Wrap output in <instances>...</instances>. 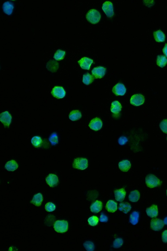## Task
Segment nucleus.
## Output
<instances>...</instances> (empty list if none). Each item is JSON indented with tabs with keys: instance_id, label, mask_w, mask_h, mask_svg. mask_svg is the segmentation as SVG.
Returning <instances> with one entry per match:
<instances>
[{
	"instance_id": "26",
	"label": "nucleus",
	"mask_w": 167,
	"mask_h": 251,
	"mask_svg": "<svg viewBox=\"0 0 167 251\" xmlns=\"http://www.w3.org/2000/svg\"><path fill=\"white\" fill-rule=\"evenodd\" d=\"M154 38L156 42H163L165 40V34L160 30L153 33Z\"/></svg>"
},
{
	"instance_id": "9",
	"label": "nucleus",
	"mask_w": 167,
	"mask_h": 251,
	"mask_svg": "<svg viewBox=\"0 0 167 251\" xmlns=\"http://www.w3.org/2000/svg\"><path fill=\"white\" fill-rule=\"evenodd\" d=\"M145 99L142 95L135 94L131 97L130 99V103L135 106H139L143 104L145 102Z\"/></svg>"
},
{
	"instance_id": "8",
	"label": "nucleus",
	"mask_w": 167,
	"mask_h": 251,
	"mask_svg": "<svg viewBox=\"0 0 167 251\" xmlns=\"http://www.w3.org/2000/svg\"><path fill=\"white\" fill-rule=\"evenodd\" d=\"M51 94L54 97L57 99H62L66 95V92L63 87L55 86L52 89Z\"/></svg>"
},
{
	"instance_id": "20",
	"label": "nucleus",
	"mask_w": 167,
	"mask_h": 251,
	"mask_svg": "<svg viewBox=\"0 0 167 251\" xmlns=\"http://www.w3.org/2000/svg\"><path fill=\"white\" fill-rule=\"evenodd\" d=\"M118 167L120 170L124 172H127L131 167V164L128 160H124L118 163Z\"/></svg>"
},
{
	"instance_id": "40",
	"label": "nucleus",
	"mask_w": 167,
	"mask_h": 251,
	"mask_svg": "<svg viewBox=\"0 0 167 251\" xmlns=\"http://www.w3.org/2000/svg\"><path fill=\"white\" fill-rule=\"evenodd\" d=\"M99 221L102 222H107L108 221V218L107 216L102 213L99 219Z\"/></svg>"
},
{
	"instance_id": "36",
	"label": "nucleus",
	"mask_w": 167,
	"mask_h": 251,
	"mask_svg": "<svg viewBox=\"0 0 167 251\" xmlns=\"http://www.w3.org/2000/svg\"><path fill=\"white\" fill-rule=\"evenodd\" d=\"M123 243V240L121 238H118L114 240L113 243V247L118 249L122 247Z\"/></svg>"
},
{
	"instance_id": "4",
	"label": "nucleus",
	"mask_w": 167,
	"mask_h": 251,
	"mask_svg": "<svg viewBox=\"0 0 167 251\" xmlns=\"http://www.w3.org/2000/svg\"><path fill=\"white\" fill-rule=\"evenodd\" d=\"M68 224L67 221H57L54 225V228L56 232L62 233L68 231Z\"/></svg>"
},
{
	"instance_id": "5",
	"label": "nucleus",
	"mask_w": 167,
	"mask_h": 251,
	"mask_svg": "<svg viewBox=\"0 0 167 251\" xmlns=\"http://www.w3.org/2000/svg\"><path fill=\"white\" fill-rule=\"evenodd\" d=\"M102 9L107 17L111 18L114 15V9L112 3L110 1H106L103 4Z\"/></svg>"
},
{
	"instance_id": "35",
	"label": "nucleus",
	"mask_w": 167,
	"mask_h": 251,
	"mask_svg": "<svg viewBox=\"0 0 167 251\" xmlns=\"http://www.w3.org/2000/svg\"><path fill=\"white\" fill-rule=\"evenodd\" d=\"M99 221V218L97 217L93 216L88 218V222L91 226H95L97 225Z\"/></svg>"
},
{
	"instance_id": "18",
	"label": "nucleus",
	"mask_w": 167,
	"mask_h": 251,
	"mask_svg": "<svg viewBox=\"0 0 167 251\" xmlns=\"http://www.w3.org/2000/svg\"><path fill=\"white\" fill-rule=\"evenodd\" d=\"M146 212L148 216L151 218H155L158 216V212L157 206L153 205L146 209Z\"/></svg>"
},
{
	"instance_id": "25",
	"label": "nucleus",
	"mask_w": 167,
	"mask_h": 251,
	"mask_svg": "<svg viewBox=\"0 0 167 251\" xmlns=\"http://www.w3.org/2000/svg\"><path fill=\"white\" fill-rule=\"evenodd\" d=\"M82 117L81 112L79 110H74L70 112L69 119L72 121H76L80 119Z\"/></svg>"
},
{
	"instance_id": "29",
	"label": "nucleus",
	"mask_w": 167,
	"mask_h": 251,
	"mask_svg": "<svg viewBox=\"0 0 167 251\" xmlns=\"http://www.w3.org/2000/svg\"><path fill=\"white\" fill-rule=\"evenodd\" d=\"M167 64V59L164 55H158L157 64L161 68H163Z\"/></svg>"
},
{
	"instance_id": "22",
	"label": "nucleus",
	"mask_w": 167,
	"mask_h": 251,
	"mask_svg": "<svg viewBox=\"0 0 167 251\" xmlns=\"http://www.w3.org/2000/svg\"><path fill=\"white\" fill-rule=\"evenodd\" d=\"M5 167L8 171H14L18 168V165L16 161L12 160L8 162L5 164Z\"/></svg>"
},
{
	"instance_id": "15",
	"label": "nucleus",
	"mask_w": 167,
	"mask_h": 251,
	"mask_svg": "<svg viewBox=\"0 0 167 251\" xmlns=\"http://www.w3.org/2000/svg\"><path fill=\"white\" fill-rule=\"evenodd\" d=\"M122 108V105L118 101H115L112 102L111 110L114 116L117 117L118 116Z\"/></svg>"
},
{
	"instance_id": "38",
	"label": "nucleus",
	"mask_w": 167,
	"mask_h": 251,
	"mask_svg": "<svg viewBox=\"0 0 167 251\" xmlns=\"http://www.w3.org/2000/svg\"><path fill=\"white\" fill-rule=\"evenodd\" d=\"M160 127L163 132L167 134V120L162 121L160 124Z\"/></svg>"
},
{
	"instance_id": "3",
	"label": "nucleus",
	"mask_w": 167,
	"mask_h": 251,
	"mask_svg": "<svg viewBox=\"0 0 167 251\" xmlns=\"http://www.w3.org/2000/svg\"><path fill=\"white\" fill-rule=\"evenodd\" d=\"M88 160L87 159L77 158L74 160L72 163L73 168L81 170H85L88 166Z\"/></svg>"
},
{
	"instance_id": "27",
	"label": "nucleus",
	"mask_w": 167,
	"mask_h": 251,
	"mask_svg": "<svg viewBox=\"0 0 167 251\" xmlns=\"http://www.w3.org/2000/svg\"><path fill=\"white\" fill-rule=\"evenodd\" d=\"M139 213L138 212H133L130 215L129 219L130 222L134 225L137 224L139 221Z\"/></svg>"
},
{
	"instance_id": "6",
	"label": "nucleus",
	"mask_w": 167,
	"mask_h": 251,
	"mask_svg": "<svg viewBox=\"0 0 167 251\" xmlns=\"http://www.w3.org/2000/svg\"><path fill=\"white\" fill-rule=\"evenodd\" d=\"M164 226V223L162 220L156 218L151 220L150 227L154 231H159L163 228Z\"/></svg>"
},
{
	"instance_id": "17",
	"label": "nucleus",
	"mask_w": 167,
	"mask_h": 251,
	"mask_svg": "<svg viewBox=\"0 0 167 251\" xmlns=\"http://www.w3.org/2000/svg\"><path fill=\"white\" fill-rule=\"evenodd\" d=\"M14 8V4L11 2L7 1L3 4V12L8 15H10L12 14Z\"/></svg>"
},
{
	"instance_id": "31",
	"label": "nucleus",
	"mask_w": 167,
	"mask_h": 251,
	"mask_svg": "<svg viewBox=\"0 0 167 251\" xmlns=\"http://www.w3.org/2000/svg\"><path fill=\"white\" fill-rule=\"evenodd\" d=\"M43 142L41 138L39 136L33 137L31 140V143L35 147H38L42 144Z\"/></svg>"
},
{
	"instance_id": "24",
	"label": "nucleus",
	"mask_w": 167,
	"mask_h": 251,
	"mask_svg": "<svg viewBox=\"0 0 167 251\" xmlns=\"http://www.w3.org/2000/svg\"><path fill=\"white\" fill-rule=\"evenodd\" d=\"M132 207L128 202H122L119 204L118 209L125 214H127L131 210Z\"/></svg>"
},
{
	"instance_id": "30",
	"label": "nucleus",
	"mask_w": 167,
	"mask_h": 251,
	"mask_svg": "<svg viewBox=\"0 0 167 251\" xmlns=\"http://www.w3.org/2000/svg\"><path fill=\"white\" fill-rule=\"evenodd\" d=\"M95 78L93 76L89 73H87L83 76V82L86 85L91 84L94 81Z\"/></svg>"
},
{
	"instance_id": "32",
	"label": "nucleus",
	"mask_w": 167,
	"mask_h": 251,
	"mask_svg": "<svg viewBox=\"0 0 167 251\" xmlns=\"http://www.w3.org/2000/svg\"><path fill=\"white\" fill-rule=\"evenodd\" d=\"M66 52L60 49L57 50L54 54V58L57 61H60L64 58Z\"/></svg>"
},
{
	"instance_id": "21",
	"label": "nucleus",
	"mask_w": 167,
	"mask_h": 251,
	"mask_svg": "<svg viewBox=\"0 0 167 251\" xmlns=\"http://www.w3.org/2000/svg\"><path fill=\"white\" fill-rule=\"evenodd\" d=\"M43 200V197L42 194L41 193H39L35 194L32 200L31 201L30 203L33 204L36 206L39 207L41 206Z\"/></svg>"
},
{
	"instance_id": "41",
	"label": "nucleus",
	"mask_w": 167,
	"mask_h": 251,
	"mask_svg": "<svg viewBox=\"0 0 167 251\" xmlns=\"http://www.w3.org/2000/svg\"><path fill=\"white\" fill-rule=\"evenodd\" d=\"M162 239L164 243H167V230H165L162 234Z\"/></svg>"
},
{
	"instance_id": "7",
	"label": "nucleus",
	"mask_w": 167,
	"mask_h": 251,
	"mask_svg": "<svg viewBox=\"0 0 167 251\" xmlns=\"http://www.w3.org/2000/svg\"><path fill=\"white\" fill-rule=\"evenodd\" d=\"M106 71V68L103 66H99L93 68L91 72L94 78L101 79L105 75Z\"/></svg>"
},
{
	"instance_id": "16",
	"label": "nucleus",
	"mask_w": 167,
	"mask_h": 251,
	"mask_svg": "<svg viewBox=\"0 0 167 251\" xmlns=\"http://www.w3.org/2000/svg\"><path fill=\"white\" fill-rule=\"evenodd\" d=\"M116 200L120 202H123L126 195V192L124 188L118 189L114 192Z\"/></svg>"
},
{
	"instance_id": "39",
	"label": "nucleus",
	"mask_w": 167,
	"mask_h": 251,
	"mask_svg": "<svg viewBox=\"0 0 167 251\" xmlns=\"http://www.w3.org/2000/svg\"><path fill=\"white\" fill-rule=\"evenodd\" d=\"M128 141L126 137L124 136H122L119 138L118 140L119 144L121 145H125Z\"/></svg>"
},
{
	"instance_id": "19",
	"label": "nucleus",
	"mask_w": 167,
	"mask_h": 251,
	"mask_svg": "<svg viewBox=\"0 0 167 251\" xmlns=\"http://www.w3.org/2000/svg\"><path fill=\"white\" fill-rule=\"evenodd\" d=\"M102 202L97 200L92 204L90 207V209L92 212L94 213H97L102 210Z\"/></svg>"
},
{
	"instance_id": "11",
	"label": "nucleus",
	"mask_w": 167,
	"mask_h": 251,
	"mask_svg": "<svg viewBox=\"0 0 167 251\" xmlns=\"http://www.w3.org/2000/svg\"><path fill=\"white\" fill-rule=\"evenodd\" d=\"M102 121L98 117L93 119L88 125L91 129L96 131L100 130L102 128Z\"/></svg>"
},
{
	"instance_id": "42",
	"label": "nucleus",
	"mask_w": 167,
	"mask_h": 251,
	"mask_svg": "<svg viewBox=\"0 0 167 251\" xmlns=\"http://www.w3.org/2000/svg\"><path fill=\"white\" fill-rule=\"evenodd\" d=\"M163 52L167 57V44H165L163 50Z\"/></svg>"
},
{
	"instance_id": "28",
	"label": "nucleus",
	"mask_w": 167,
	"mask_h": 251,
	"mask_svg": "<svg viewBox=\"0 0 167 251\" xmlns=\"http://www.w3.org/2000/svg\"><path fill=\"white\" fill-rule=\"evenodd\" d=\"M140 197V193L137 190L130 192L129 196V201L132 202H137L139 200Z\"/></svg>"
},
{
	"instance_id": "23",
	"label": "nucleus",
	"mask_w": 167,
	"mask_h": 251,
	"mask_svg": "<svg viewBox=\"0 0 167 251\" xmlns=\"http://www.w3.org/2000/svg\"><path fill=\"white\" fill-rule=\"evenodd\" d=\"M117 203L113 201L109 200L107 203L106 208L107 210L110 213H114L118 209Z\"/></svg>"
},
{
	"instance_id": "1",
	"label": "nucleus",
	"mask_w": 167,
	"mask_h": 251,
	"mask_svg": "<svg viewBox=\"0 0 167 251\" xmlns=\"http://www.w3.org/2000/svg\"><path fill=\"white\" fill-rule=\"evenodd\" d=\"M86 18L89 22L95 24L100 21L101 15L100 12L95 9L90 10L87 13Z\"/></svg>"
},
{
	"instance_id": "37",
	"label": "nucleus",
	"mask_w": 167,
	"mask_h": 251,
	"mask_svg": "<svg viewBox=\"0 0 167 251\" xmlns=\"http://www.w3.org/2000/svg\"><path fill=\"white\" fill-rule=\"evenodd\" d=\"M45 209L48 212H52L55 210L56 207L55 205L51 202L46 203L45 206Z\"/></svg>"
},
{
	"instance_id": "34",
	"label": "nucleus",
	"mask_w": 167,
	"mask_h": 251,
	"mask_svg": "<svg viewBox=\"0 0 167 251\" xmlns=\"http://www.w3.org/2000/svg\"><path fill=\"white\" fill-rule=\"evenodd\" d=\"M84 247L87 251H93L95 250V246L93 243L90 241L85 242L83 244Z\"/></svg>"
},
{
	"instance_id": "13",
	"label": "nucleus",
	"mask_w": 167,
	"mask_h": 251,
	"mask_svg": "<svg viewBox=\"0 0 167 251\" xmlns=\"http://www.w3.org/2000/svg\"><path fill=\"white\" fill-rule=\"evenodd\" d=\"M45 180L46 183L51 187L56 186L59 182L58 177L54 174H49Z\"/></svg>"
},
{
	"instance_id": "12",
	"label": "nucleus",
	"mask_w": 167,
	"mask_h": 251,
	"mask_svg": "<svg viewBox=\"0 0 167 251\" xmlns=\"http://www.w3.org/2000/svg\"><path fill=\"white\" fill-rule=\"evenodd\" d=\"M112 92L117 96H122L126 93V89L122 84L118 83L112 89Z\"/></svg>"
},
{
	"instance_id": "45",
	"label": "nucleus",
	"mask_w": 167,
	"mask_h": 251,
	"mask_svg": "<svg viewBox=\"0 0 167 251\" xmlns=\"http://www.w3.org/2000/svg\"></svg>"
},
{
	"instance_id": "44",
	"label": "nucleus",
	"mask_w": 167,
	"mask_h": 251,
	"mask_svg": "<svg viewBox=\"0 0 167 251\" xmlns=\"http://www.w3.org/2000/svg\"><path fill=\"white\" fill-rule=\"evenodd\" d=\"M167 195V190H166Z\"/></svg>"
},
{
	"instance_id": "33",
	"label": "nucleus",
	"mask_w": 167,
	"mask_h": 251,
	"mask_svg": "<svg viewBox=\"0 0 167 251\" xmlns=\"http://www.w3.org/2000/svg\"><path fill=\"white\" fill-rule=\"evenodd\" d=\"M49 140L52 146H55L58 144V137L56 133H53L49 137Z\"/></svg>"
},
{
	"instance_id": "43",
	"label": "nucleus",
	"mask_w": 167,
	"mask_h": 251,
	"mask_svg": "<svg viewBox=\"0 0 167 251\" xmlns=\"http://www.w3.org/2000/svg\"><path fill=\"white\" fill-rule=\"evenodd\" d=\"M163 222L165 224L167 225V217L164 219Z\"/></svg>"
},
{
	"instance_id": "2",
	"label": "nucleus",
	"mask_w": 167,
	"mask_h": 251,
	"mask_svg": "<svg viewBox=\"0 0 167 251\" xmlns=\"http://www.w3.org/2000/svg\"><path fill=\"white\" fill-rule=\"evenodd\" d=\"M145 182L147 186L150 188L160 186L162 183L159 179L153 175H147L146 178Z\"/></svg>"
},
{
	"instance_id": "14",
	"label": "nucleus",
	"mask_w": 167,
	"mask_h": 251,
	"mask_svg": "<svg viewBox=\"0 0 167 251\" xmlns=\"http://www.w3.org/2000/svg\"><path fill=\"white\" fill-rule=\"evenodd\" d=\"M83 69L89 70L93 60L87 57H84L78 61Z\"/></svg>"
},
{
	"instance_id": "10",
	"label": "nucleus",
	"mask_w": 167,
	"mask_h": 251,
	"mask_svg": "<svg viewBox=\"0 0 167 251\" xmlns=\"http://www.w3.org/2000/svg\"><path fill=\"white\" fill-rule=\"evenodd\" d=\"M12 117L8 111L2 112L0 115V121L3 124L5 127H9L11 124Z\"/></svg>"
}]
</instances>
